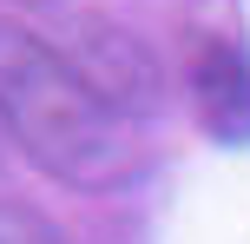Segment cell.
<instances>
[{"label": "cell", "mask_w": 250, "mask_h": 244, "mask_svg": "<svg viewBox=\"0 0 250 244\" xmlns=\"http://www.w3.org/2000/svg\"><path fill=\"white\" fill-rule=\"evenodd\" d=\"M0 126L60 185L105 192L132 178L125 119L73 73V60L46 33L13 20H0Z\"/></svg>", "instance_id": "1"}, {"label": "cell", "mask_w": 250, "mask_h": 244, "mask_svg": "<svg viewBox=\"0 0 250 244\" xmlns=\"http://www.w3.org/2000/svg\"><path fill=\"white\" fill-rule=\"evenodd\" d=\"M46 40H53V33H46ZM53 46L73 60V73L86 79V86L99 92L119 119H145V112H158V92H165L158 60H151V53L125 33V26L99 20V13H79V20H66V33L53 40Z\"/></svg>", "instance_id": "2"}, {"label": "cell", "mask_w": 250, "mask_h": 244, "mask_svg": "<svg viewBox=\"0 0 250 244\" xmlns=\"http://www.w3.org/2000/svg\"><path fill=\"white\" fill-rule=\"evenodd\" d=\"M191 106L211 139L250 145V53L237 40H204L191 53Z\"/></svg>", "instance_id": "3"}]
</instances>
